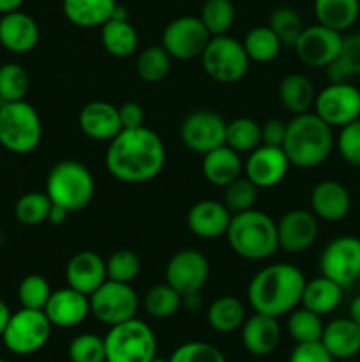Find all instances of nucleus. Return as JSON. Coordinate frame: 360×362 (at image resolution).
<instances>
[{
	"label": "nucleus",
	"instance_id": "f257e3e1",
	"mask_svg": "<svg viewBox=\"0 0 360 362\" xmlns=\"http://www.w3.org/2000/svg\"><path fill=\"white\" fill-rule=\"evenodd\" d=\"M104 165L109 175L124 184L154 180L166 165V147L150 127L122 129L108 144Z\"/></svg>",
	"mask_w": 360,
	"mask_h": 362
},
{
	"label": "nucleus",
	"instance_id": "f03ea898",
	"mask_svg": "<svg viewBox=\"0 0 360 362\" xmlns=\"http://www.w3.org/2000/svg\"><path fill=\"white\" fill-rule=\"evenodd\" d=\"M307 279L296 265L272 264L260 269L247 286V300L256 313L284 317L302 300Z\"/></svg>",
	"mask_w": 360,
	"mask_h": 362
},
{
	"label": "nucleus",
	"instance_id": "7ed1b4c3",
	"mask_svg": "<svg viewBox=\"0 0 360 362\" xmlns=\"http://www.w3.org/2000/svg\"><path fill=\"white\" fill-rule=\"evenodd\" d=\"M335 145L334 127L314 112L293 115L286 126V138L282 141L289 163L300 170H311L323 165Z\"/></svg>",
	"mask_w": 360,
	"mask_h": 362
},
{
	"label": "nucleus",
	"instance_id": "20e7f679",
	"mask_svg": "<svg viewBox=\"0 0 360 362\" xmlns=\"http://www.w3.org/2000/svg\"><path fill=\"white\" fill-rule=\"evenodd\" d=\"M226 239L236 257L249 262H263L279 251L277 221L256 209L239 212L232 216Z\"/></svg>",
	"mask_w": 360,
	"mask_h": 362
},
{
	"label": "nucleus",
	"instance_id": "39448f33",
	"mask_svg": "<svg viewBox=\"0 0 360 362\" xmlns=\"http://www.w3.org/2000/svg\"><path fill=\"white\" fill-rule=\"evenodd\" d=\"M44 193L52 204L60 205L69 214L80 212L87 209L95 197L94 175L83 163L64 159L48 172Z\"/></svg>",
	"mask_w": 360,
	"mask_h": 362
},
{
	"label": "nucleus",
	"instance_id": "423d86ee",
	"mask_svg": "<svg viewBox=\"0 0 360 362\" xmlns=\"http://www.w3.org/2000/svg\"><path fill=\"white\" fill-rule=\"evenodd\" d=\"M42 140L37 110L25 99L0 106V145L11 154H30Z\"/></svg>",
	"mask_w": 360,
	"mask_h": 362
},
{
	"label": "nucleus",
	"instance_id": "0eeeda50",
	"mask_svg": "<svg viewBox=\"0 0 360 362\" xmlns=\"http://www.w3.org/2000/svg\"><path fill=\"white\" fill-rule=\"evenodd\" d=\"M104 349L106 362H150L157 356V339L147 322L131 318L109 327Z\"/></svg>",
	"mask_w": 360,
	"mask_h": 362
},
{
	"label": "nucleus",
	"instance_id": "6e6552de",
	"mask_svg": "<svg viewBox=\"0 0 360 362\" xmlns=\"http://www.w3.org/2000/svg\"><path fill=\"white\" fill-rule=\"evenodd\" d=\"M205 74L222 85L239 83L249 71V57L244 45L228 34L210 37L200 55Z\"/></svg>",
	"mask_w": 360,
	"mask_h": 362
},
{
	"label": "nucleus",
	"instance_id": "1a4fd4ad",
	"mask_svg": "<svg viewBox=\"0 0 360 362\" xmlns=\"http://www.w3.org/2000/svg\"><path fill=\"white\" fill-rule=\"evenodd\" d=\"M52 329L44 311L21 308L16 313H11L2 334L4 346L14 356H32L44 349Z\"/></svg>",
	"mask_w": 360,
	"mask_h": 362
},
{
	"label": "nucleus",
	"instance_id": "9d476101",
	"mask_svg": "<svg viewBox=\"0 0 360 362\" xmlns=\"http://www.w3.org/2000/svg\"><path fill=\"white\" fill-rule=\"evenodd\" d=\"M88 299L90 313L108 327L136 318L140 310V297L136 290L129 283H119L113 279H106Z\"/></svg>",
	"mask_w": 360,
	"mask_h": 362
},
{
	"label": "nucleus",
	"instance_id": "9b49d317",
	"mask_svg": "<svg viewBox=\"0 0 360 362\" xmlns=\"http://www.w3.org/2000/svg\"><path fill=\"white\" fill-rule=\"evenodd\" d=\"M320 272L342 288L360 279V237L339 235L323 247L320 255Z\"/></svg>",
	"mask_w": 360,
	"mask_h": 362
},
{
	"label": "nucleus",
	"instance_id": "f8f14e48",
	"mask_svg": "<svg viewBox=\"0 0 360 362\" xmlns=\"http://www.w3.org/2000/svg\"><path fill=\"white\" fill-rule=\"evenodd\" d=\"M313 108L314 113L328 126L341 129L342 126L360 117V90L352 81L328 83L316 92Z\"/></svg>",
	"mask_w": 360,
	"mask_h": 362
},
{
	"label": "nucleus",
	"instance_id": "ddd939ff",
	"mask_svg": "<svg viewBox=\"0 0 360 362\" xmlns=\"http://www.w3.org/2000/svg\"><path fill=\"white\" fill-rule=\"evenodd\" d=\"M212 35L200 16H180L169 21L162 30L161 45L175 60L200 59Z\"/></svg>",
	"mask_w": 360,
	"mask_h": 362
},
{
	"label": "nucleus",
	"instance_id": "4468645a",
	"mask_svg": "<svg viewBox=\"0 0 360 362\" xmlns=\"http://www.w3.org/2000/svg\"><path fill=\"white\" fill-rule=\"evenodd\" d=\"M180 140L191 152L205 156L224 145L226 120L214 110H196L180 124Z\"/></svg>",
	"mask_w": 360,
	"mask_h": 362
},
{
	"label": "nucleus",
	"instance_id": "2eb2a0df",
	"mask_svg": "<svg viewBox=\"0 0 360 362\" xmlns=\"http://www.w3.org/2000/svg\"><path fill=\"white\" fill-rule=\"evenodd\" d=\"M166 283L180 296H189L203 290L210 276V264L201 251L186 247L169 258L166 265Z\"/></svg>",
	"mask_w": 360,
	"mask_h": 362
},
{
	"label": "nucleus",
	"instance_id": "dca6fc26",
	"mask_svg": "<svg viewBox=\"0 0 360 362\" xmlns=\"http://www.w3.org/2000/svg\"><path fill=\"white\" fill-rule=\"evenodd\" d=\"M342 34L325 25H309L293 45L300 62L314 69H325L341 53Z\"/></svg>",
	"mask_w": 360,
	"mask_h": 362
},
{
	"label": "nucleus",
	"instance_id": "f3484780",
	"mask_svg": "<svg viewBox=\"0 0 360 362\" xmlns=\"http://www.w3.org/2000/svg\"><path fill=\"white\" fill-rule=\"evenodd\" d=\"M289 166L292 163H289L284 148L261 144L247 156L246 163H244V175L258 189H270L284 180Z\"/></svg>",
	"mask_w": 360,
	"mask_h": 362
},
{
	"label": "nucleus",
	"instance_id": "a211bd4d",
	"mask_svg": "<svg viewBox=\"0 0 360 362\" xmlns=\"http://www.w3.org/2000/svg\"><path fill=\"white\" fill-rule=\"evenodd\" d=\"M318 218L306 209H292L277 221L279 247L286 253L299 255L309 250L318 239Z\"/></svg>",
	"mask_w": 360,
	"mask_h": 362
},
{
	"label": "nucleus",
	"instance_id": "6ab92c4d",
	"mask_svg": "<svg viewBox=\"0 0 360 362\" xmlns=\"http://www.w3.org/2000/svg\"><path fill=\"white\" fill-rule=\"evenodd\" d=\"M42 311L53 327L73 329L83 324L90 315V299L71 286H64L53 290Z\"/></svg>",
	"mask_w": 360,
	"mask_h": 362
},
{
	"label": "nucleus",
	"instance_id": "aec40b11",
	"mask_svg": "<svg viewBox=\"0 0 360 362\" xmlns=\"http://www.w3.org/2000/svg\"><path fill=\"white\" fill-rule=\"evenodd\" d=\"M41 32L30 14L13 11L0 16V46L7 52L25 55L37 46Z\"/></svg>",
	"mask_w": 360,
	"mask_h": 362
},
{
	"label": "nucleus",
	"instance_id": "412c9836",
	"mask_svg": "<svg viewBox=\"0 0 360 362\" xmlns=\"http://www.w3.org/2000/svg\"><path fill=\"white\" fill-rule=\"evenodd\" d=\"M108 279L106 260L95 251H78L66 265L67 286L90 297Z\"/></svg>",
	"mask_w": 360,
	"mask_h": 362
},
{
	"label": "nucleus",
	"instance_id": "4be33fe9",
	"mask_svg": "<svg viewBox=\"0 0 360 362\" xmlns=\"http://www.w3.org/2000/svg\"><path fill=\"white\" fill-rule=\"evenodd\" d=\"M78 126L81 133L94 141H112L122 131L119 106L106 101H90L80 110Z\"/></svg>",
	"mask_w": 360,
	"mask_h": 362
},
{
	"label": "nucleus",
	"instance_id": "5701e85b",
	"mask_svg": "<svg viewBox=\"0 0 360 362\" xmlns=\"http://www.w3.org/2000/svg\"><path fill=\"white\" fill-rule=\"evenodd\" d=\"M349 209H352V197L346 186H342L339 180H321L311 191V212L321 221H341L349 214Z\"/></svg>",
	"mask_w": 360,
	"mask_h": 362
},
{
	"label": "nucleus",
	"instance_id": "b1692460",
	"mask_svg": "<svg viewBox=\"0 0 360 362\" xmlns=\"http://www.w3.org/2000/svg\"><path fill=\"white\" fill-rule=\"evenodd\" d=\"M232 212L222 202L200 200L187 212V228L203 240H215L226 235Z\"/></svg>",
	"mask_w": 360,
	"mask_h": 362
},
{
	"label": "nucleus",
	"instance_id": "393cba45",
	"mask_svg": "<svg viewBox=\"0 0 360 362\" xmlns=\"http://www.w3.org/2000/svg\"><path fill=\"white\" fill-rule=\"evenodd\" d=\"M240 334L244 349L251 356L265 357L270 356L281 343V325L275 317L254 311L240 327Z\"/></svg>",
	"mask_w": 360,
	"mask_h": 362
},
{
	"label": "nucleus",
	"instance_id": "a878e982",
	"mask_svg": "<svg viewBox=\"0 0 360 362\" xmlns=\"http://www.w3.org/2000/svg\"><path fill=\"white\" fill-rule=\"evenodd\" d=\"M320 341L335 361L355 359L360 354V325L349 317L335 318L325 325Z\"/></svg>",
	"mask_w": 360,
	"mask_h": 362
},
{
	"label": "nucleus",
	"instance_id": "bb28decb",
	"mask_svg": "<svg viewBox=\"0 0 360 362\" xmlns=\"http://www.w3.org/2000/svg\"><path fill=\"white\" fill-rule=\"evenodd\" d=\"M201 173H203L205 180L212 186L226 187L242 175L244 163L239 152H235L224 144L203 156Z\"/></svg>",
	"mask_w": 360,
	"mask_h": 362
},
{
	"label": "nucleus",
	"instance_id": "cd10ccee",
	"mask_svg": "<svg viewBox=\"0 0 360 362\" xmlns=\"http://www.w3.org/2000/svg\"><path fill=\"white\" fill-rule=\"evenodd\" d=\"M116 0H62V13L78 28H101L112 20Z\"/></svg>",
	"mask_w": 360,
	"mask_h": 362
},
{
	"label": "nucleus",
	"instance_id": "c85d7f7f",
	"mask_svg": "<svg viewBox=\"0 0 360 362\" xmlns=\"http://www.w3.org/2000/svg\"><path fill=\"white\" fill-rule=\"evenodd\" d=\"M342 290L344 288L332 279L318 276V278L309 279L306 283L300 304L313 313L325 317V315L334 313L339 308L342 300Z\"/></svg>",
	"mask_w": 360,
	"mask_h": 362
},
{
	"label": "nucleus",
	"instance_id": "c756f323",
	"mask_svg": "<svg viewBox=\"0 0 360 362\" xmlns=\"http://www.w3.org/2000/svg\"><path fill=\"white\" fill-rule=\"evenodd\" d=\"M314 16L320 25L346 32L360 16V0H314Z\"/></svg>",
	"mask_w": 360,
	"mask_h": 362
},
{
	"label": "nucleus",
	"instance_id": "7c9ffc66",
	"mask_svg": "<svg viewBox=\"0 0 360 362\" xmlns=\"http://www.w3.org/2000/svg\"><path fill=\"white\" fill-rule=\"evenodd\" d=\"M277 95L281 105L289 113L299 115V113H306L313 108L314 99H316V90H314L313 81L306 74L292 73L281 80Z\"/></svg>",
	"mask_w": 360,
	"mask_h": 362
},
{
	"label": "nucleus",
	"instance_id": "2f4dec72",
	"mask_svg": "<svg viewBox=\"0 0 360 362\" xmlns=\"http://www.w3.org/2000/svg\"><path fill=\"white\" fill-rule=\"evenodd\" d=\"M101 42L106 52L115 59H127L134 55L138 49V32L134 25L127 20H112L106 21L101 27Z\"/></svg>",
	"mask_w": 360,
	"mask_h": 362
},
{
	"label": "nucleus",
	"instance_id": "473e14b6",
	"mask_svg": "<svg viewBox=\"0 0 360 362\" xmlns=\"http://www.w3.org/2000/svg\"><path fill=\"white\" fill-rule=\"evenodd\" d=\"M246 318V306L233 296L217 297L207 311L208 325L219 334H232L239 331Z\"/></svg>",
	"mask_w": 360,
	"mask_h": 362
},
{
	"label": "nucleus",
	"instance_id": "72a5a7b5",
	"mask_svg": "<svg viewBox=\"0 0 360 362\" xmlns=\"http://www.w3.org/2000/svg\"><path fill=\"white\" fill-rule=\"evenodd\" d=\"M242 45L251 62L256 64L274 62L282 48V42L279 41L275 32L268 25L251 28L244 37Z\"/></svg>",
	"mask_w": 360,
	"mask_h": 362
},
{
	"label": "nucleus",
	"instance_id": "f704fd0d",
	"mask_svg": "<svg viewBox=\"0 0 360 362\" xmlns=\"http://www.w3.org/2000/svg\"><path fill=\"white\" fill-rule=\"evenodd\" d=\"M224 144L239 154H249L261 145V124L249 117H239L226 122Z\"/></svg>",
	"mask_w": 360,
	"mask_h": 362
},
{
	"label": "nucleus",
	"instance_id": "c9c22d12",
	"mask_svg": "<svg viewBox=\"0 0 360 362\" xmlns=\"http://www.w3.org/2000/svg\"><path fill=\"white\" fill-rule=\"evenodd\" d=\"M172 69V57L162 45L148 46L138 53L136 73L147 83H159L164 80Z\"/></svg>",
	"mask_w": 360,
	"mask_h": 362
},
{
	"label": "nucleus",
	"instance_id": "e433bc0d",
	"mask_svg": "<svg viewBox=\"0 0 360 362\" xmlns=\"http://www.w3.org/2000/svg\"><path fill=\"white\" fill-rule=\"evenodd\" d=\"M180 306H182V296L168 283L152 286L143 297V308L147 315L157 320L173 317L180 310Z\"/></svg>",
	"mask_w": 360,
	"mask_h": 362
},
{
	"label": "nucleus",
	"instance_id": "4c0bfd02",
	"mask_svg": "<svg viewBox=\"0 0 360 362\" xmlns=\"http://www.w3.org/2000/svg\"><path fill=\"white\" fill-rule=\"evenodd\" d=\"M325 324L321 322L320 315L313 313L307 308H295L292 313H288V329L289 338L295 339L296 343H314L320 341L323 334Z\"/></svg>",
	"mask_w": 360,
	"mask_h": 362
},
{
	"label": "nucleus",
	"instance_id": "58836bf2",
	"mask_svg": "<svg viewBox=\"0 0 360 362\" xmlns=\"http://www.w3.org/2000/svg\"><path fill=\"white\" fill-rule=\"evenodd\" d=\"M235 6L232 0H205L201 7L200 20L212 37L228 34L235 23Z\"/></svg>",
	"mask_w": 360,
	"mask_h": 362
},
{
	"label": "nucleus",
	"instance_id": "ea45409f",
	"mask_svg": "<svg viewBox=\"0 0 360 362\" xmlns=\"http://www.w3.org/2000/svg\"><path fill=\"white\" fill-rule=\"evenodd\" d=\"M52 205L48 194L41 191H30L18 198L14 205V216L23 226H39L48 221Z\"/></svg>",
	"mask_w": 360,
	"mask_h": 362
},
{
	"label": "nucleus",
	"instance_id": "a19ab883",
	"mask_svg": "<svg viewBox=\"0 0 360 362\" xmlns=\"http://www.w3.org/2000/svg\"><path fill=\"white\" fill-rule=\"evenodd\" d=\"M30 88V76L27 69L16 62H6L0 66V101H21Z\"/></svg>",
	"mask_w": 360,
	"mask_h": 362
},
{
	"label": "nucleus",
	"instance_id": "79ce46f5",
	"mask_svg": "<svg viewBox=\"0 0 360 362\" xmlns=\"http://www.w3.org/2000/svg\"><path fill=\"white\" fill-rule=\"evenodd\" d=\"M268 27L275 32V35H277L279 41L282 42V46L295 45L299 35L302 34V30L306 28L304 27L302 16H300L299 11L293 9V7H277V9L270 14Z\"/></svg>",
	"mask_w": 360,
	"mask_h": 362
},
{
	"label": "nucleus",
	"instance_id": "37998d69",
	"mask_svg": "<svg viewBox=\"0 0 360 362\" xmlns=\"http://www.w3.org/2000/svg\"><path fill=\"white\" fill-rule=\"evenodd\" d=\"M258 191L260 189L246 175H240L239 179H235L232 184L224 187L222 204L228 207L232 214L251 211L258 202Z\"/></svg>",
	"mask_w": 360,
	"mask_h": 362
},
{
	"label": "nucleus",
	"instance_id": "c03bdc74",
	"mask_svg": "<svg viewBox=\"0 0 360 362\" xmlns=\"http://www.w3.org/2000/svg\"><path fill=\"white\" fill-rule=\"evenodd\" d=\"M52 292V286L44 276L28 274L18 285V300L20 306L27 310H44Z\"/></svg>",
	"mask_w": 360,
	"mask_h": 362
},
{
	"label": "nucleus",
	"instance_id": "a18cd8bd",
	"mask_svg": "<svg viewBox=\"0 0 360 362\" xmlns=\"http://www.w3.org/2000/svg\"><path fill=\"white\" fill-rule=\"evenodd\" d=\"M71 362H106L104 338L92 332H83L71 339L67 346Z\"/></svg>",
	"mask_w": 360,
	"mask_h": 362
},
{
	"label": "nucleus",
	"instance_id": "49530a36",
	"mask_svg": "<svg viewBox=\"0 0 360 362\" xmlns=\"http://www.w3.org/2000/svg\"><path fill=\"white\" fill-rule=\"evenodd\" d=\"M141 271V262L138 255L131 250H119L106 260L108 279L119 283H133Z\"/></svg>",
	"mask_w": 360,
	"mask_h": 362
},
{
	"label": "nucleus",
	"instance_id": "de8ad7c7",
	"mask_svg": "<svg viewBox=\"0 0 360 362\" xmlns=\"http://www.w3.org/2000/svg\"><path fill=\"white\" fill-rule=\"evenodd\" d=\"M169 362H226L224 354L217 346L205 341H187L176 346Z\"/></svg>",
	"mask_w": 360,
	"mask_h": 362
},
{
	"label": "nucleus",
	"instance_id": "09e8293b",
	"mask_svg": "<svg viewBox=\"0 0 360 362\" xmlns=\"http://www.w3.org/2000/svg\"><path fill=\"white\" fill-rule=\"evenodd\" d=\"M335 147L348 165L360 166V117L339 129Z\"/></svg>",
	"mask_w": 360,
	"mask_h": 362
},
{
	"label": "nucleus",
	"instance_id": "8fccbe9b",
	"mask_svg": "<svg viewBox=\"0 0 360 362\" xmlns=\"http://www.w3.org/2000/svg\"><path fill=\"white\" fill-rule=\"evenodd\" d=\"M353 78L360 76V32L342 35L341 53L337 57Z\"/></svg>",
	"mask_w": 360,
	"mask_h": 362
},
{
	"label": "nucleus",
	"instance_id": "3c124183",
	"mask_svg": "<svg viewBox=\"0 0 360 362\" xmlns=\"http://www.w3.org/2000/svg\"><path fill=\"white\" fill-rule=\"evenodd\" d=\"M288 362H335L321 341L296 343Z\"/></svg>",
	"mask_w": 360,
	"mask_h": 362
},
{
	"label": "nucleus",
	"instance_id": "603ef678",
	"mask_svg": "<svg viewBox=\"0 0 360 362\" xmlns=\"http://www.w3.org/2000/svg\"><path fill=\"white\" fill-rule=\"evenodd\" d=\"M286 126L288 122H282L281 119H268L261 126V144L282 147V141L286 138Z\"/></svg>",
	"mask_w": 360,
	"mask_h": 362
},
{
	"label": "nucleus",
	"instance_id": "864d4df0",
	"mask_svg": "<svg viewBox=\"0 0 360 362\" xmlns=\"http://www.w3.org/2000/svg\"><path fill=\"white\" fill-rule=\"evenodd\" d=\"M120 122H122V129H133V127L143 126L145 122V112L141 105L134 101H127L119 106Z\"/></svg>",
	"mask_w": 360,
	"mask_h": 362
},
{
	"label": "nucleus",
	"instance_id": "5fc2aeb1",
	"mask_svg": "<svg viewBox=\"0 0 360 362\" xmlns=\"http://www.w3.org/2000/svg\"><path fill=\"white\" fill-rule=\"evenodd\" d=\"M67 218H69V212H67L66 209L60 207V205H55V204L52 205V209H49V214H48L49 225L60 226Z\"/></svg>",
	"mask_w": 360,
	"mask_h": 362
},
{
	"label": "nucleus",
	"instance_id": "6e6d98bb",
	"mask_svg": "<svg viewBox=\"0 0 360 362\" xmlns=\"http://www.w3.org/2000/svg\"><path fill=\"white\" fill-rule=\"evenodd\" d=\"M21 6H23V0H0V16L13 13V11H20Z\"/></svg>",
	"mask_w": 360,
	"mask_h": 362
},
{
	"label": "nucleus",
	"instance_id": "4d7b16f0",
	"mask_svg": "<svg viewBox=\"0 0 360 362\" xmlns=\"http://www.w3.org/2000/svg\"><path fill=\"white\" fill-rule=\"evenodd\" d=\"M349 318H352L356 325H360V293L353 297L352 303H349Z\"/></svg>",
	"mask_w": 360,
	"mask_h": 362
},
{
	"label": "nucleus",
	"instance_id": "13d9d810",
	"mask_svg": "<svg viewBox=\"0 0 360 362\" xmlns=\"http://www.w3.org/2000/svg\"><path fill=\"white\" fill-rule=\"evenodd\" d=\"M9 318H11L9 306H7V304L4 303L2 299H0V338H2L4 329H6V325H7V322H9Z\"/></svg>",
	"mask_w": 360,
	"mask_h": 362
},
{
	"label": "nucleus",
	"instance_id": "bf43d9fd",
	"mask_svg": "<svg viewBox=\"0 0 360 362\" xmlns=\"http://www.w3.org/2000/svg\"><path fill=\"white\" fill-rule=\"evenodd\" d=\"M150 362H169V361H168V359H162V357H157V356H155L154 359H152Z\"/></svg>",
	"mask_w": 360,
	"mask_h": 362
},
{
	"label": "nucleus",
	"instance_id": "052dcab7",
	"mask_svg": "<svg viewBox=\"0 0 360 362\" xmlns=\"http://www.w3.org/2000/svg\"><path fill=\"white\" fill-rule=\"evenodd\" d=\"M337 362H360V361H355V359H346V361H337Z\"/></svg>",
	"mask_w": 360,
	"mask_h": 362
},
{
	"label": "nucleus",
	"instance_id": "680f3d73",
	"mask_svg": "<svg viewBox=\"0 0 360 362\" xmlns=\"http://www.w3.org/2000/svg\"><path fill=\"white\" fill-rule=\"evenodd\" d=\"M0 362H9V361H6V359H0Z\"/></svg>",
	"mask_w": 360,
	"mask_h": 362
}]
</instances>
